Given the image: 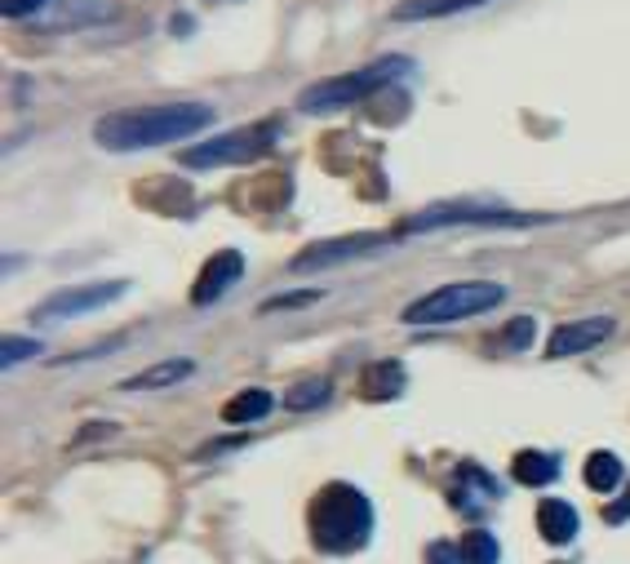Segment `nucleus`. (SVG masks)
Listing matches in <instances>:
<instances>
[{"mask_svg":"<svg viewBox=\"0 0 630 564\" xmlns=\"http://www.w3.org/2000/svg\"><path fill=\"white\" fill-rule=\"evenodd\" d=\"M218 112L209 103H160V107H129L112 112L93 125V138L107 152H147V148H169L182 138H196L209 129Z\"/></svg>","mask_w":630,"mask_h":564,"instance_id":"nucleus-1","label":"nucleus"},{"mask_svg":"<svg viewBox=\"0 0 630 564\" xmlns=\"http://www.w3.org/2000/svg\"><path fill=\"white\" fill-rule=\"evenodd\" d=\"M373 534V502L356 485H324L311 498V538L329 555H351Z\"/></svg>","mask_w":630,"mask_h":564,"instance_id":"nucleus-2","label":"nucleus"},{"mask_svg":"<svg viewBox=\"0 0 630 564\" xmlns=\"http://www.w3.org/2000/svg\"><path fill=\"white\" fill-rule=\"evenodd\" d=\"M413 63L409 59H377L360 72H347V76H329V80H316L311 89H303V99L298 107L307 116H324V112H343V107H356L364 103L369 93L386 89V85H396Z\"/></svg>","mask_w":630,"mask_h":564,"instance_id":"nucleus-3","label":"nucleus"},{"mask_svg":"<svg viewBox=\"0 0 630 564\" xmlns=\"http://www.w3.org/2000/svg\"><path fill=\"white\" fill-rule=\"evenodd\" d=\"M506 303V285L498 280H458V285L430 290L404 307V324H453L466 316H484Z\"/></svg>","mask_w":630,"mask_h":564,"instance_id":"nucleus-4","label":"nucleus"},{"mask_svg":"<svg viewBox=\"0 0 630 564\" xmlns=\"http://www.w3.org/2000/svg\"><path fill=\"white\" fill-rule=\"evenodd\" d=\"M280 138V125L275 120H262V125H245V129H231V133H218L201 148H187L182 152V165L187 169H214V165H249L258 156H267Z\"/></svg>","mask_w":630,"mask_h":564,"instance_id":"nucleus-5","label":"nucleus"},{"mask_svg":"<svg viewBox=\"0 0 630 564\" xmlns=\"http://www.w3.org/2000/svg\"><path fill=\"white\" fill-rule=\"evenodd\" d=\"M125 290H129V280H93V285H72V290H59V294L44 298V303L31 311V320L59 324V320H72V316H89V311H99V307L116 303Z\"/></svg>","mask_w":630,"mask_h":564,"instance_id":"nucleus-6","label":"nucleus"},{"mask_svg":"<svg viewBox=\"0 0 630 564\" xmlns=\"http://www.w3.org/2000/svg\"><path fill=\"white\" fill-rule=\"evenodd\" d=\"M524 227L532 218L524 214H511V209H498V205H435V209H422L404 222V231H435V227Z\"/></svg>","mask_w":630,"mask_h":564,"instance_id":"nucleus-7","label":"nucleus"},{"mask_svg":"<svg viewBox=\"0 0 630 564\" xmlns=\"http://www.w3.org/2000/svg\"><path fill=\"white\" fill-rule=\"evenodd\" d=\"M391 236H382V231H360V236H337V241H316L307 245L288 271H316V267H333V262H351V258H364L373 249H382Z\"/></svg>","mask_w":630,"mask_h":564,"instance_id":"nucleus-8","label":"nucleus"},{"mask_svg":"<svg viewBox=\"0 0 630 564\" xmlns=\"http://www.w3.org/2000/svg\"><path fill=\"white\" fill-rule=\"evenodd\" d=\"M613 316H581V320H568L560 324L551 343H547V356L551 360H568V356H581V351H595L604 338H613Z\"/></svg>","mask_w":630,"mask_h":564,"instance_id":"nucleus-9","label":"nucleus"},{"mask_svg":"<svg viewBox=\"0 0 630 564\" xmlns=\"http://www.w3.org/2000/svg\"><path fill=\"white\" fill-rule=\"evenodd\" d=\"M240 275H245V258H240L235 249H218V254L201 267L196 285H191V303H196V307H214Z\"/></svg>","mask_w":630,"mask_h":564,"instance_id":"nucleus-10","label":"nucleus"},{"mask_svg":"<svg viewBox=\"0 0 630 564\" xmlns=\"http://www.w3.org/2000/svg\"><path fill=\"white\" fill-rule=\"evenodd\" d=\"M404 392V364L400 360H377L360 373V396L382 405V400H396Z\"/></svg>","mask_w":630,"mask_h":564,"instance_id":"nucleus-11","label":"nucleus"},{"mask_svg":"<svg viewBox=\"0 0 630 564\" xmlns=\"http://www.w3.org/2000/svg\"><path fill=\"white\" fill-rule=\"evenodd\" d=\"M577 511H573V502H560V498H551V502H542L538 507V534L551 542V547H564V542H573L577 538Z\"/></svg>","mask_w":630,"mask_h":564,"instance_id":"nucleus-12","label":"nucleus"},{"mask_svg":"<svg viewBox=\"0 0 630 564\" xmlns=\"http://www.w3.org/2000/svg\"><path fill=\"white\" fill-rule=\"evenodd\" d=\"M191 373H196V364H191V360H160V364H152V369L133 373V379H125L120 387H125V392H160V387H173V383L191 379Z\"/></svg>","mask_w":630,"mask_h":564,"instance_id":"nucleus-13","label":"nucleus"},{"mask_svg":"<svg viewBox=\"0 0 630 564\" xmlns=\"http://www.w3.org/2000/svg\"><path fill=\"white\" fill-rule=\"evenodd\" d=\"M511 476L528 489H538V485H551L560 476V458L555 453H538V449H519L515 462H511Z\"/></svg>","mask_w":630,"mask_h":564,"instance_id":"nucleus-14","label":"nucleus"},{"mask_svg":"<svg viewBox=\"0 0 630 564\" xmlns=\"http://www.w3.org/2000/svg\"><path fill=\"white\" fill-rule=\"evenodd\" d=\"M271 392H262V387H249V392H240V396H231L227 405H222V418L231 422V427H249V422H262L267 413H271Z\"/></svg>","mask_w":630,"mask_h":564,"instance_id":"nucleus-15","label":"nucleus"},{"mask_svg":"<svg viewBox=\"0 0 630 564\" xmlns=\"http://www.w3.org/2000/svg\"><path fill=\"white\" fill-rule=\"evenodd\" d=\"M489 0H400L396 18L400 23H422V18H445V14H462V10H479Z\"/></svg>","mask_w":630,"mask_h":564,"instance_id":"nucleus-16","label":"nucleus"},{"mask_svg":"<svg viewBox=\"0 0 630 564\" xmlns=\"http://www.w3.org/2000/svg\"><path fill=\"white\" fill-rule=\"evenodd\" d=\"M621 458L617 453H608V449H595L591 458H587V466H581V480H587L595 493H613L617 485H621Z\"/></svg>","mask_w":630,"mask_h":564,"instance_id":"nucleus-17","label":"nucleus"},{"mask_svg":"<svg viewBox=\"0 0 630 564\" xmlns=\"http://www.w3.org/2000/svg\"><path fill=\"white\" fill-rule=\"evenodd\" d=\"M479 498H484V502L498 498V485H493L489 476H484L479 466H462V472H458V489H453V502L466 507V511H475Z\"/></svg>","mask_w":630,"mask_h":564,"instance_id":"nucleus-18","label":"nucleus"},{"mask_svg":"<svg viewBox=\"0 0 630 564\" xmlns=\"http://www.w3.org/2000/svg\"><path fill=\"white\" fill-rule=\"evenodd\" d=\"M329 396H333V383L329 379H303L298 387H288L284 405L294 409V413H311V409H324Z\"/></svg>","mask_w":630,"mask_h":564,"instance_id":"nucleus-19","label":"nucleus"},{"mask_svg":"<svg viewBox=\"0 0 630 564\" xmlns=\"http://www.w3.org/2000/svg\"><path fill=\"white\" fill-rule=\"evenodd\" d=\"M498 538L493 534H484V529H475V534H466V542H462V560L466 564H498Z\"/></svg>","mask_w":630,"mask_h":564,"instance_id":"nucleus-20","label":"nucleus"},{"mask_svg":"<svg viewBox=\"0 0 630 564\" xmlns=\"http://www.w3.org/2000/svg\"><path fill=\"white\" fill-rule=\"evenodd\" d=\"M44 347H40V338H23V334H10L5 343H0V369H14V364H23V360H31V356H40Z\"/></svg>","mask_w":630,"mask_h":564,"instance_id":"nucleus-21","label":"nucleus"},{"mask_svg":"<svg viewBox=\"0 0 630 564\" xmlns=\"http://www.w3.org/2000/svg\"><path fill=\"white\" fill-rule=\"evenodd\" d=\"M532 334H538V320H532V316H515V320L502 329V347H506V351H524V347L532 343Z\"/></svg>","mask_w":630,"mask_h":564,"instance_id":"nucleus-22","label":"nucleus"},{"mask_svg":"<svg viewBox=\"0 0 630 564\" xmlns=\"http://www.w3.org/2000/svg\"><path fill=\"white\" fill-rule=\"evenodd\" d=\"M0 10H5V18H31L44 10V0H0Z\"/></svg>","mask_w":630,"mask_h":564,"instance_id":"nucleus-23","label":"nucleus"},{"mask_svg":"<svg viewBox=\"0 0 630 564\" xmlns=\"http://www.w3.org/2000/svg\"><path fill=\"white\" fill-rule=\"evenodd\" d=\"M311 303H320L316 290H307V294H280V298H271L262 311H280V307H311Z\"/></svg>","mask_w":630,"mask_h":564,"instance_id":"nucleus-24","label":"nucleus"},{"mask_svg":"<svg viewBox=\"0 0 630 564\" xmlns=\"http://www.w3.org/2000/svg\"><path fill=\"white\" fill-rule=\"evenodd\" d=\"M426 564H466L462 560V547H449V542H435L426 551Z\"/></svg>","mask_w":630,"mask_h":564,"instance_id":"nucleus-25","label":"nucleus"},{"mask_svg":"<svg viewBox=\"0 0 630 564\" xmlns=\"http://www.w3.org/2000/svg\"><path fill=\"white\" fill-rule=\"evenodd\" d=\"M604 521H608V525H626V521H630V489H626L617 502L604 507Z\"/></svg>","mask_w":630,"mask_h":564,"instance_id":"nucleus-26","label":"nucleus"}]
</instances>
